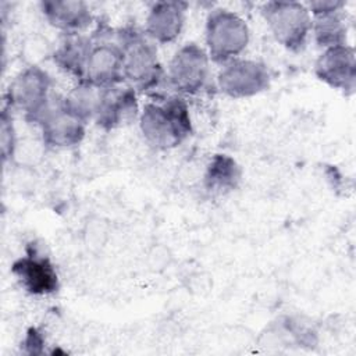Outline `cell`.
Here are the masks:
<instances>
[{
    "instance_id": "6da1fadb",
    "label": "cell",
    "mask_w": 356,
    "mask_h": 356,
    "mask_svg": "<svg viewBox=\"0 0 356 356\" xmlns=\"http://www.w3.org/2000/svg\"><path fill=\"white\" fill-rule=\"evenodd\" d=\"M138 122L143 140L156 150L175 149L193 132L186 99L178 95L145 103Z\"/></svg>"
},
{
    "instance_id": "7a4b0ae2",
    "label": "cell",
    "mask_w": 356,
    "mask_h": 356,
    "mask_svg": "<svg viewBox=\"0 0 356 356\" xmlns=\"http://www.w3.org/2000/svg\"><path fill=\"white\" fill-rule=\"evenodd\" d=\"M115 38L124 57V83L136 93L157 89L165 81V70L159 58L156 43L143 31L131 25L115 29Z\"/></svg>"
},
{
    "instance_id": "3957f363",
    "label": "cell",
    "mask_w": 356,
    "mask_h": 356,
    "mask_svg": "<svg viewBox=\"0 0 356 356\" xmlns=\"http://www.w3.org/2000/svg\"><path fill=\"white\" fill-rule=\"evenodd\" d=\"M249 42L248 22L238 13L222 7L209 11L204 22V50L210 61L224 65L239 58Z\"/></svg>"
},
{
    "instance_id": "277c9868",
    "label": "cell",
    "mask_w": 356,
    "mask_h": 356,
    "mask_svg": "<svg viewBox=\"0 0 356 356\" xmlns=\"http://www.w3.org/2000/svg\"><path fill=\"white\" fill-rule=\"evenodd\" d=\"M53 81L40 65H26L10 82L4 106L19 111L28 122L36 124L54 99Z\"/></svg>"
},
{
    "instance_id": "5b68a950",
    "label": "cell",
    "mask_w": 356,
    "mask_h": 356,
    "mask_svg": "<svg viewBox=\"0 0 356 356\" xmlns=\"http://www.w3.org/2000/svg\"><path fill=\"white\" fill-rule=\"evenodd\" d=\"M261 17L274 40L292 53L306 47L312 33V15L300 1H267L260 8Z\"/></svg>"
},
{
    "instance_id": "8992f818",
    "label": "cell",
    "mask_w": 356,
    "mask_h": 356,
    "mask_svg": "<svg viewBox=\"0 0 356 356\" xmlns=\"http://www.w3.org/2000/svg\"><path fill=\"white\" fill-rule=\"evenodd\" d=\"M210 63L204 47L195 42L182 44L168 63L165 71L167 85L174 95L181 97L200 95L210 85Z\"/></svg>"
},
{
    "instance_id": "52a82bcc",
    "label": "cell",
    "mask_w": 356,
    "mask_h": 356,
    "mask_svg": "<svg viewBox=\"0 0 356 356\" xmlns=\"http://www.w3.org/2000/svg\"><path fill=\"white\" fill-rule=\"evenodd\" d=\"M122 64L124 57L115 38V29L99 25L90 35V47L82 81L97 88L121 85L124 83Z\"/></svg>"
},
{
    "instance_id": "ba28073f",
    "label": "cell",
    "mask_w": 356,
    "mask_h": 356,
    "mask_svg": "<svg viewBox=\"0 0 356 356\" xmlns=\"http://www.w3.org/2000/svg\"><path fill=\"white\" fill-rule=\"evenodd\" d=\"M216 83L218 90L229 99H248L266 92L270 88L271 75L264 63L239 57L221 65Z\"/></svg>"
},
{
    "instance_id": "9c48e42d",
    "label": "cell",
    "mask_w": 356,
    "mask_h": 356,
    "mask_svg": "<svg viewBox=\"0 0 356 356\" xmlns=\"http://www.w3.org/2000/svg\"><path fill=\"white\" fill-rule=\"evenodd\" d=\"M35 125L40 131L43 145L60 150L78 146L85 138L88 122L67 107L63 96L56 95Z\"/></svg>"
},
{
    "instance_id": "30bf717a",
    "label": "cell",
    "mask_w": 356,
    "mask_h": 356,
    "mask_svg": "<svg viewBox=\"0 0 356 356\" xmlns=\"http://www.w3.org/2000/svg\"><path fill=\"white\" fill-rule=\"evenodd\" d=\"M314 75L327 86L353 95L356 88V53L350 44L324 49L314 61Z\"/></svg>"
},
{
    "instance_id": "8fae6325",
    "label": "cell",
    "mask_w": 356,
    "mask_h": 356,
    "mask_svg": "<svg viewBox=\"0 0 356 356\" xmlns=\"http://www.w3.org/2000/svg\"><path fill=\"white\" fill-rule=\"evenodd\" d=\"M11 273L19 285L31 295L44 296L58 289V274L51 260L33 245L11 264Z\"/></svg>"
},
{
    "instance_id": "7c38bea8",
    "label": "cell",
    "mask_w": 356,
    "mask_h": 356,
    "mask_svg": "<svg viewBox=\"0 0 356 356\" xmlns=\"http://www.w3.org/2000/svg\"><path fill=\"white\" fill-rule=\"evenodd\" d=\"M138 93L128 85L102 88L93 122L104 129L111 131L132 122L139 117Z\"/></svg>"
},
{
    "instance_id": "4fadbf2b",
    "label": "cell",
    "mask_w": 356,
    "mask_h": 356,
    "mask_svg": "<svg viewBox=\"0 0 356 356\" xmlns=\"http://www.w3.org/2000/svg\"><path fill=\"white\" fill-rule=\"evenodd\" d=\"M188 3L178 0H161L150 6L146 18V36L156 44L174 43L184 31Z\"/></svg>"
},
{
    "instance_id": "5bb4252c",
    "label": "cell",
    "mask_w": 356,
    "mask_h": 356,
    "mask_svg": "<svg viewBox=\"0 0 356 356\" xmlns=\"http://www.w3.org/2000/svg\"><path fill=\"white\" fill-rule=\"evenodd\" d=\"M39 8L47 24L61 35L83 33L95 19L89 4L82 0H43Z\"/></svg>"
},
{
    "instance_id": "9a60e30c",
    "label": "cell",
    "mask_w": 356,
    "mask_h": 356,
    "mask_svg": "<svg viewBox=\"0 0 356 356\" xmlns=\"http://www.w3.org/2000/svg\"><path fill=\"white\" fill-rule=\"evenodd\" d=\"M90 47V36L83 33L61 35L51 50L54 64L78 82L85 76L86 58Z\"/></svg>"
},
{
    "instance_id": "2e32d148",
    "label": "cell",
    "mask_w": 356,
    "mask_h": 356,
    "mask_svg": "<svg viewBox=\"0 0 356 356\" xmlns=\"http://www.w3.org/2000/svg\"><path fill=\"white\" fill-rule=\"evenodd\" d=\"M242 179V170L236 160L228 154H214L203 174V188L211 196H224L235 191Z\"/></svg>"
},
{
    "instance_id": "e0dca14e",
    "label": "cell",
    "mask_w": 356,
    "mask_h": 356,
    "mask_svg": "<svg viewBox=\"0 0 356 356\" xmlns=\"http://www.w3.org/2000/svg\"><path fill=\"white\" fill-rule=\"evenodd\" d=\"M312 15V33L318 47L328 49L346 44L348 25L343 18V10H331L314 13Z\"/></svg>"
},
{
    "instance_id": "ac0fdd59",
    "label": "cell",
    "mask_w": 356,
    "mask_h": 356,
    "mask_svg": "<svg viewBox=\"0 0 356 356\" xmlns=\"http://www.w3.org/2000/svg\"><path fill=\"white\" fill-rule=\"evenodd\" d=\"M102 88L93 86L85 81L78 82L65 96H63L67 107L88 124L93 121Z\"/></svg>"
},
{
    "instance_id": "d6986e66",
    "label": "cell",
    "mask_w": 356,
    "mask_h": 356,
    "mask_svg": "<svg viewBox=\"0 0 356 356\" xmlns=\"http://www.w3.org/2000/svg\"><path fill=\"white\" fill-rule=\"evenodd\" d=\"M0 150L3 161H11L17 152V132L14 127L13 113L8 107H3L0 117Z\"/></svg>"
},
{
    "instance_id": "ffe728a7",
    "label": "cell",
    "mask_w": 356,
    "mask_h": 356,
    "mask_svg": "<svg viewBox=\"0 0 356 356\" xmlns=\"http://www.w3.org/2000/svg\"><path fill=\"white\" fill-rule=\"evenodd\" d=\"M24 349L26 353H31V355H39L43 352V345H44V338L42 335V332L35 328V327H31L28 331H26V335L24 338Z\"/></svg>"
}]
</instances>
